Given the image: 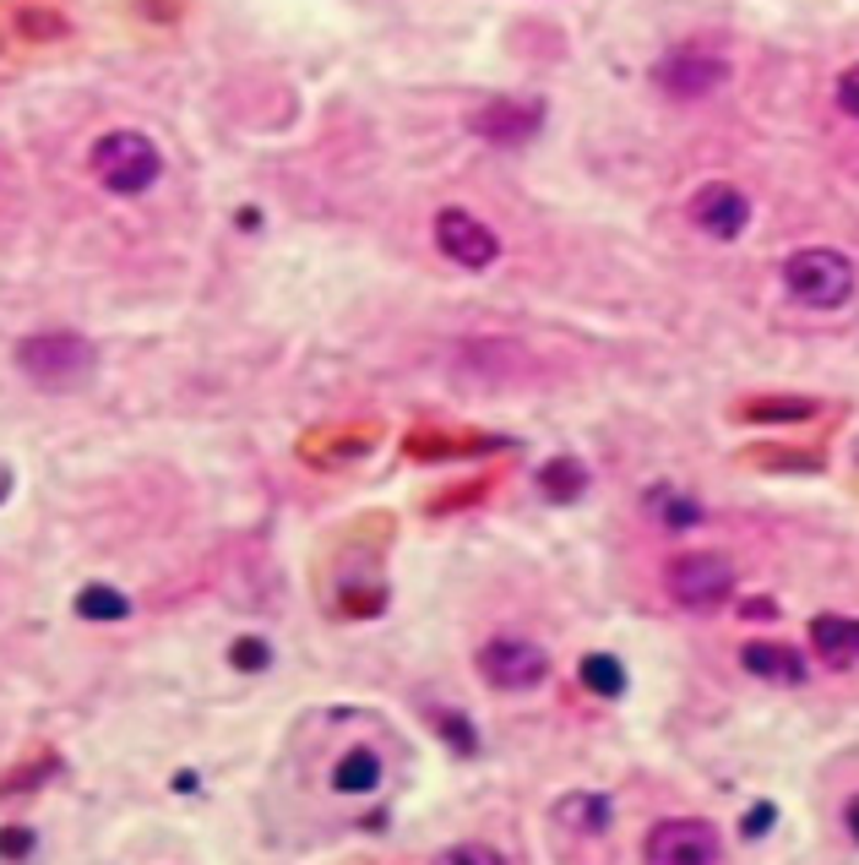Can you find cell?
<instances>
[{
	"mask_svg": "<svg viewBox=\"0 0 859 865\" xmlns=\"http://www.w3.org/2000/svg\"><path fill=\"white\" fill-rule=\"evenodd\" d=\"M16 365H22L27 382H38V387L55 392V387H71L93 365V349L82 338H71V332H38V338H27L16 349Z\"/></svg>",
	"mask_w": 859,
	"mask_h": 865,
	"instance_id": "277c9868",
	"label": "cell"
},
{
	"mask_svg": "<svg viewBox=\"0 0 859 865\" xmlns=\"http://www.w3.org/2000/svg\"><path fill=\"white\" fill-rule=\"evenodd\" d=\"M745 615H751V621H772V615H778V604H772V599H751V604H745Z\"/></svg>",
	"mask_w": 859,
	"mask_h": 865,
	"instance_id": "484cf974",
	"label": "cell"
},
{
	"mask_svg": "<svg viewBox=\"0 0 859 865\" xmlns=\"http://www.w3.org/2000/svg\"><path fill=\"white\" fill-rule=\"evenodd\" d=\"M648 865H718V833L697 817H669L642 844Z\"/></svg>",
	"mask_w": 859,
	"mask_h": 865,
	"instance_id": "ba28073f",
	"label": "cell"
},
{
	"mask_svg": "<svg viewBox=\"0 0 859 865\" xmlns=\"http://www.w3.org/2000/svg\"><path fill=\"white\" fill-rule=\"evenodd\" d=\"M740 659H745V670L761 675V681H783V686H800V681H805V659H800L794 648H783V642H745Z\"/></svg>",
	"mask_w": 859,
	"mask_h": 865,
	"instance_id": "7c38bea8",
	"label": "cell"
},
{
	"mask_svg": "<svg viewBox=\"0 0 859 865\" xmlns=\"http://www.w3.org/2000/svg\"><path fill=\"white\" fill-rule=\"evenodd\" d=\"M740 414L745 420H767V425H789V420H816V403L811 398H751Z\"/></svg>",
	"mask_w": 859,
	"mask_h": 865,
	"instance_id": "e0dca14e",
	"label": "cell"
},
{
	"mask_svg": "<svg viewBox=\"0 0 859 865\" xmlns=\"http://www.w3.org/2000/svg\"><path fill=\"white\" fill-rule=\"evenodd\" d=\"M838 110H844L849 121H859V60L838 77Z\"/></svg>",
	"mask_w": 859,
	"mask_h": 865,
	"instance_id": "7402d4cb",
	"label": "cell"
},
{
	"mask_svg": "<svg viewBox=\"0 0 859 865\" xmlns=\"http://www.w3.org/2000/svg\"><path fill=\"white\" fill-rule=\"evenodd\" d=\"M33 828H22V822H11V828H0V861H27L33 855Z\"/></svg>",
	"mask_w": 859,
	"mask_h": 865,
	"instance_id": "44dd1931",
	"label": "cell"
},
{
	"mask_svg": "<svg viewBox=\"0 0 859 865\" xmlns=\"http://www.w3.org/2000/svg\"><path fill=\"white\" fill-rule=\"evenodd\" d=\"M440 729L451 735V746H457V751H473V729L457 719V714H446V719H440Z\"/></svg>",
	"mask_w": 859,
	"mask_h": 865,
	"instance_id": "603a6c76",
	"label": "cell"
},
{
	"mask_svg": "<svg viewBox=\"0 0 859 865\" xmlns=\"http://www.w3.org/2000/svg\"><path fill=\"white\" fill-rule=\"evenodd\" d=\"M435 246H440V257H446V262L473 268V273H484V268L501 257L495 229H490L484 218L462 213V207H440V213H435Z\"/></svg>",
	"mask_w": 859,
	"mask_h": 865,
	"instance_id": "52a82bcc",
	"label": "cell"
},
{
	"mask_svg": "<svg viewBox=\"0 0 859 865\" xmlns=\"http://www.w3.org/2000/svg\"><path fill=\"white\" fill-rule=\"evenodd\" d=\"M576 675H582V686H587L593 697H626V664H620L615 653H587V659L576 664Z\"/></svg>",
	"mask_w": 859,
	"mask_h": 865,
	"instance_id": "9a60e30c",
	"label": "cell"
},
{
	"mask_svg": "<svg viewBox=\"0 0 859 865\" xmlns=\"http://www.w3.org/2000/svg\"><path fill=\"white\" fill-rule=\"evenodd\" d=\"M691 224L708 235V240H740L745 224H751V196L729 180H708L697 196H691Z\"/></svg>",
	"mask_w": 859,
	"mask_h": 865,
	"instance_id": "9c48e42d",
	"label": "cell"
},
{
	"mask_svg": "<svg viewBox=\"0 0 859 865\" xmlns=\"http://www.w3.org/2000/svg\"><path fill=\"white\" fill-rule=\"evenodd\" d=\"M811 648H816L833 670H849L859 659V621L855 615H816V621H811Z\"/></svg>",
	"mask_w": 859,
	"mask_h": 865,
	"instance_id": "8fae6325",
	"label": "cell"
},
{
	"mask_svg": "<svg viewBox=\"0 0 859 865\" xmlns=\"http://www.w3.org/2000/svg\"><path fill=\"white\" fill-rule=\"evenodd\" d=\"M229 659H234V670H267V664H273V648H267L262 637H240V642L229 648Z\"/></svg>",
	"mask_w": 859,
	"mask_h": 865,
	"instance_id": "ffe728a7",
	"label": "cell"
},
{
	"mask_svg": "<svg viewBox=\"0 0 859 865\" xmlns=\"http://www.w3.org/2000/svg\"><path fill=\"white\" fill-rule=\"evenodd\" d=\"M664 588L680 610H718L734 593V567L723 556H680V561H669Z\"/></svg>",
	"mask_w": 859,
	"mask_h": 865,
	"instance_id": "8992f818",
	"label": "cell"
},
{
	"mask_svg": "<svg viewBox=\"0 0 859 865\" xmlns=\"http://www.w3.org/2000/svg\"><path fill=\"white\" fill-rule=\"evenodd\" d=\"M77 615H88V621H126V615H131V604H126V593H115V588L93 582V588H82Z\"/></svg>",
	"mask_w": 859,
	"mask_h": 865,
	"instance_id": "ac0fdd59",
	"label": "cell"
},
{
	"mask_svg": "<svg viewBox=\"0 0 859 865\" xmlns=\"http://www.w3.org/2000/svg\"><path fill=\"white\" fill-rule=\"evenodd\" d=\"M376 784H381V756L370 746H354L332 762V789L337 795H370Z\"/></svg>",
	"mask_w": 859,
	"mask_h": 865,
	"instance_id": "4fadbf2b",
	"label": "cell"
},
{
	"mask_svg": "<svg viewBox=\"0 0 859 865\" xmlns=\"http://www.w3.org/2000/svg\"><path fill=\"white\" fill-rule=\"evenodd\" d=\"M556 822L572 833H604L609 828V800L604 795H566L556 800Z\"/></svg>",
	"mask_w": 859,
	"mask_h": 865,
	"instance_id": "5bb4252c",
	"label": "cell"
},
{
	"mask_svg": "<svg viewBox=\"0 0 859 865\" xmlns=\"http://www.w3.org/2000/svg\"><path fill=\"white\" fill-rule=\"evenodd\" d=\"M539 490H545L550 501H576V496L587 490V468H582L576 457H556V463L539 468Z\"/></svg>",
	"mask_w": 859,
	"mask_h": 865,
	"instance_id": "2e32d148",
	"label": "cell"
},
{
	"mask_svg": "<svg viewBox=\"0 0 859 865\" xmlns=\"http://www.w3.org/2000/svg\"><path fill=\"white\" fill-rule=\"evenodd\" d=\"M539 121H545V110L528 99V104H517V99H495V104H484L479 115H473V132L484 137V143H528L534 132H539Z\"/></svg>",
	"mask_w": 859,
	"mask_h": 865,
	"instance_id": "30bf717a",
	"label": "cell"
},
{
	"mask_svg": "<svg viewBox=\"0 0 859 865\" xmlns=\"http://www.w3.org/2000/svg\"><path fill=\"white\" fill-rule=\"evenodd\" d=\"M88 169H93V180L104 185V191H115V196H142L158 185V174H163V152L152 137L142 132H104L99 143L88 147Z\"/></svg>",
	"mask_w": 859,
	"mask_h": 865,
	"instance_id": "6da1fadb",
	"label": "cell"
},
{
	"mask_svg": "<svg viewBox=\"0 0 859 865\" xmlns=\"http://www.w3.org/2000/svg\"><path fill=\"white\" fill-rule=\"evenodd\" d=\"M430 865H506V855L490 850V844H451V850H440Z\"/></svg>",
	"mask_w": 859,
	"mask_h": 865,
	"instance_id": "d6986e66",
	"label": "cell"
},
{
	"mask_svg": "<svg viewBox=\"0 0 859 865\" xmlns=\"http://www.w3.org/2000/svg\"><path fill=\"white\" fill-rule=\"evenodd\" d=\"M729 77H734V60L723 49H713V44H680V49H669L658 60V88L669 99H680V104L713 99L718 88H729Z\"/></svg>",
	"mask_w": 859,
	"mask_h": 865,
	"instance_id": "3957f363",
	"label": "cell"
},
{
	"mask_svg": "<svg viewBox=\"0 0 859 865\" xmlns=\"http://www.w3.org/2000/svg\"><path fill=\"white\" fill-rule=\"evenodd\" d=\"M855 262L844 257V251H833V246H805V251H794V257H783V288L800 299V305H811V310H838V305H849L855 299Z\"/></svg>",
	"mask_w": 859,
	"mask_h": 865,
	"instance_id": "7a4b0ae2",
	"label": "cell"
},
{
	"mask_svg": "<svg viewBox=\"0 0 859 865\" xmlns=\"http://www.w3.org/2000/svg\"><path fill=\"white\" fill-rule=\"evenodd\" d=\"M664 517H669V528H691V523H697V507H691V501H675Z\"/></svg>",
	"mask_w": 859,
	"mask_h": 865,
	"instance_id": "d4e9b609",
	"label": "cell"
},
{
	"mask_svg": "<svg viewBox=\"0 0 859 865\" xmlns=\"http://www.w3.org/2000/svg\"><path fill=\"white\" fill-rule=\"evenodd\" d=\"M844 822H849V833H855V839H859V795H855V800H849V811H844Z\"/></svg>",
	"mask_w": 859,
	"mask_h": 865,
	"instance_id": "4316f807",
	"label": "cell"
},
{
	"mask_svg": "<svg viewBox=\"0 0 859 865\" xmlns=\"http://www.w3.org/2000/svg\"><path fill=\"white\" fill-rule=\"evenodd\" d=\"M772 817H778V811H772V806H756V811H751V817H745V839H761V833H767V828H772Z\"/></svg>",
	"mask_w": 859,
	"mask_h": 865,
	"instance_id": "cb8c5ba5",
	"label": "cell"
},
{
	"mask_svg": "<svg viewBox=\"0 0 859 865\" xmlns=\"http://www.w3.org/2000/svg\"><path fill=\"white\" fill-rule=\"evenodd\" d=\"M479 675L495 692H534L550 675V653L539 642H523V637H490L479 648Z\"/></svg>",
	"mask_w": 859,
	"mask_h": 865,
	"instance_id": "5b68a950",
	"label": "cell"
}]
</instances>
